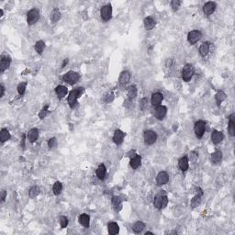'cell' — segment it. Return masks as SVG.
I'll return each mask as SVG.
<instances>
[{
    "instance_id": "6da1fadb",
    "label": "cell",
    "mask_w": 235,
    "mask_h": 235,
    "mask_svg": "<svg viewBox=\"0 0 235 235\" xmlns=\"http://www.w3.org/2000/svg\"><path fill=\"white\" fill-rule=\"evenodd\" d=\"M84 93V88L83 87H77L74 90H72L69 94V97H68V103H69V106L71 108H74V106L75 105L78 97H81V95Z\"/></svg>"
},
{
    "instance_id": "7a4b0ae2",
    "label": "cell",
    "mask_w": 235,
    "mask_h": 235,
    "mask_svg": "<svg viewBox=\"0 0 235 235\" xmlns=\"http://www.w3.org/2000/svg\"><path fill=\"white\" fill-rule=\"evenodd\" d=\"M80 78V75L78 73L74 72V71H70L68 73H66L63 76V80L66 83H68L69 85H74L75 84Z\"/></svg>"
},
{
    "instance_id": "3957f363",
    "label": "cell",
    "mask_w": 235,
    "mask_h": 235,
    "mask_svg": "<svg viewBox=\"0 0 235 235\" xmlns=\"http://www.w3.org/2000/svg\"><path fill=\"white\" fill-rule=\"evenodd\" d=\"M40 18V13L36 8H33L29 10L27 14V21L28 25H33L35 24Z\"/></svg>"
},
{
    "instance_id": "277c9868",
    "label": "cell",
    "mask_w": 235,
    "mask_h": 235,
    "mask_svg": "<svg viewBox=\"0 0 235 235\" xmlns=\"http://www.w3.org/2000/svg\"><path fill=\"white\" fill-rule=\"evenodd\" d=\"M167 203H168V199L166 196H157L155 197L154 200V205L158 210L165 208L167 206Z\"/></svg>"
},
{
    "instance_id": "5b68a950",
    "label": "cell",
    "mask_w": 235,
    "mask_h": 235,
    "mask_svg": "<svg viewBox=\"0 0 235 235\" xmlns=\"http://www.w3.org/2000/svg\"><path fill=\"white\" fill-rule=\"evenodd\" d=\"M205 130H206V123H205L204 121L199 120V121H198V122L195 124L194 131H195L196 136H197L199 139H201V138H202V136L204 135Z\"/></svg>"
},
{
    "instance_id": "8992f818",
    "label": "cell",
    "mask_w": 235,
    "mask_h": 235,
    "mask_svg": "<svg viewBox=\"0 0 235 235\" xmlns=\"http://www.w3.org/2000/svg\"><path fill=\"white\" fill-rule=\"evenodd\" d=\"M193 74H194V70H193L192 65L187 64V65L183 68V71H182V78L184 79V81L188 82V81L192 78Z\"/></svg>"
},
{
    "instance_id": "52a82bcc",
    "label": "cell",
    "mask_w": 235,
    "mask_h": 235,
    "mask_svg": "<svg viewBox=\"0 0 235 235\" xmlns=\"http://www.w3.org/2000/svg\"><path fill=\"white\" fill-rule=\"evenodd\" d=\"M143 137H144V142H145V143L148 144V145L154 144V143L156 142V139H157L156 133H155L154 131H146L144 132Z\"/></svg>"
},
{
    "instance_id": "ba28073f",
    "label": "cell",
    "mask_w": 235,
    "mask_h": 235,
    "mask_svg": "<svg viewBox=\"0 0 235 235\" xmlns=\"http://www.w3.org/2000/svg\"><path fill=\"white\" fill-rule=\"evenodd\" d=\"M202 37V34L199 30H192L188 33V40L190 44H195L197 43Z\"/></svg>"
},
{
    "instance_id": "9c48e42d",
    "label": "cell",
    "mask_w": 235,
    "mask_h": 235,
    "mask_svg": "<svg viewBox=\"0 0 235 235\" xmlns=\"http://www.w3.org/2000/svg\"><path fill=\"white\" fill-rule=\"evenodd\" d=\"M100 14H101V17L105 20L108 21L110 19L111 15H112V7L110 5H107L102 6L101 10H100Z\"/></svg>"
},
{
    "instance_id": "30bf717a",
    "label": "cell",
    "mask_w": 235,
    "mask_h": 235,
    "mask_svg": "<svg viewBox=\"0 0 235 235\" xmlns=\"http://www.w3.org/2000/svg\"><path fill=\"white\" fill-rule=\"evenodd\" d=\"M167 112V108L165 106H157L154 111V115L157 119H164V118L165 117Z\"/></svg>"
},
{
    "instance_id": "8fae6325",
    "label": "cell",
    "mask_w": 235,
    "mask_h": 235,
    "mask_svg": "<svg viewBox=\"0 0 235 235\" xmlns=\"http://www.w3.org/2000/svg\"><path fill=\"white\" fill-rule=\"evenodd\" d=\"M169 180V176L166 172L165 171H162L160 172L157 176H156V183L159 185V186H162V185H165L168 182Z\"/></svg>"
},
{
    "instance_id": "7c38bea8",
    "label": "cell",
    "mask_w": 235,
    "mask_h": 235,
    "mask_svg": "<svg viewBox=\"0 0 235 235\" xmlns=\"http://www.w3.org/2000/svg\"><path fill=\"white\" fill-rule=\"evenodd\" d=\"M124 137H125V133L120 131V130H117L114 133V136H113V141L116 144H121L123 142V140H124Z\"/></svg>"
},
{
    "instance_id": "4fadbf2b",
    "label": "cell",
    "mask_w": 235,
    "mask_h": 235,
    "mask_svg": "<svg viewBox=\"0 0 235 235\" xmlns=\"http://www.w3.org/2000/svg\"><path fill=\"white\" fill-rule=\"evenodd\" d=\"M216 9V4L214 2H208L204 5L203 6V10H204V13L207 15V16H210L211 15Z\"/></svg>"
},
{
    "instance_id": "5bb4252c",
    "label": "cell",
    "mask_w": 235,
    "mask_h": 235,
    "mask_svg": "<svg viewBox=\"0 0 235 235\" xmlns=\"http://www.w3.org/2000/svg\"><path fill=\"white\" fill-rule=\"evenodd\" d=\"M223 133L222 131H214L211 134V141L213 143L215 144H218L220 143L222 140H223Z\"/></svg>"
},
{
    "instance_id": "9a60e30c",
    "label": "cell",
    "mask_w": 235,
    "mask_h": 235,
    "mask_svg": "<svg viewBox=\"0 0 235 235\" xmlns=\"http://www.w3.org/2000/svg\"><path fill=\"white\" fill-rule=\"evenodd\" d=\"M130 79H131V74H130V72H128V71H123V72L120 74V75H119V81L120 85H126V84L129 83Z\"/></svg>"
},
{
    "instance_id": "2e32d148",
    "label": "cell",
    "mask_w": 235,
    "mask_h": 235,
    "mask_svg": "<svg viewBox=\"0 0 235 235\" xmlns=\"http://www.w3.org/2000/svg\"><path fill=\"white\" fill-rule=\"evenodd\" d=\"M164 99V97L161 93H154L152 96V104L154 106H159Z\"/></svg>"
},
{
    "instance_id": "e0dca14e",
    "label": "cell",
    "mask_w": 235,
    "mask_h": 235,
    "mask_svg": "<svg viewBox=\"0 0 235 235\" xmlns=\"http://www.w3.org/2000/svg\"><path fill=\"white\" fill-rule=\"evenodd\" d=\"M144 27L147 30H151L153 29L154 27H155V20L151 17H148L144 19Z\"/></svg>"
},
{
    "instance_id": "ac0fdd59",
    "label": "cell",
    "mask_w": 235,
    "mask_h": 235,
    "mask_svg": "<svg viewBox=\"0 0 235 235\" xmlns=\"http://www.w3.org/2000/svg\"><path fill=\"white\" fill-rule=\"evenodd\" d=\"M141 162H142V157L140 155H135L133 158L131 159L130 165L132 169H137L141 165Z\"/></svg>"
},
{
    "instance_id": "d6986e66",
    "label": "cell",
    "mask_w": 235,
    "mask_h": 235,
    "mask_svg": "<svg viewBox=\"0 0 235 235\" xmlns=\"http://www.w3.org/2000/svg\"><path fill=\"white\" fill-rule=\"evenodd\" d=\"M178 165H179V168H180L183 172H186V171L188 169V166H189L188 157H186V156L182 157V158L179 160V162H178Z\"/></svg>"
},
{
    "instance_id": "ffe728a7",
    "label": "cell",
    "mask_w": 235,
    "mask_h": 235,
    "mask_svg": "<svg viewBox=\"0 0 235 235\" xmlns=\"http://www.w3.org/2000/svg\"><path fill=\"white\" fill-rule=\"evenodd\" d=\"M79 223L81 225H83L85 228H88L89 227V222H90V218L88 215L86 214H82L79 216Z\"/></svg>"
},
{
    "instance_id": "44dd1931",
    "label": "cell",
    "mask_w": 235,
    "mask_h": 235,
    "mask_svg": "<svg viewBox=\"0 0 235 235\" xmlns=\"http://www.w3.org/2000/svg\"><path fill=\"white\" fill-rule=\"evenodd\" d=\"M38 136H39V131L37 129H31L28 132V139L31 142H34L38 139Z\"/></svg>"
},
{
    "instance_id": "7402d4cb",
    "label": "cell",
    "mask_w": 235,
    "mask_h": 235,
    "mask_svg": "<svg viewBox=\"0 0 235 235\" xmlns=\"http://www.w3.org/2000/svg\"><path fill=\"white\" fill-rule=\"evenodd\" d=\"M55 92H56L57 96H58L60 98H63V97H64L66 96L68 90H67V88H66L65 86H63V85H58V86L55 88Z\"/></svg>"
},
{
    "instance_id": "603a6c76",
    "label": "cell",
    "mask_w": 235,
    "mask_h": 235,
    "mask_svg": "<svg viewBox=\"0 0 235 235\" xmlns=\"http://www.w3.org/2000/svg\"><path fill=\"white\" fill-rule=\"evenodd\" d=\"M106 174H107L106 166H105L103 164H101V165L98 166L97 170V177H98L99 179H104L105 176H106Z\"/></svg>"
},
{
    "instance_id": "cb8c5ba5",
    "label": "cell",
    "mask_w": 235,
    "mask_h": 235,
    "mask_svg": "<svg viewBox=\"0 0 235 235\" xmlns=\"http://www.w3.org/2000/svg\"><path fill=\"white\" fill-rule=\"evenodd\" d=\"M9 65H10V59L2 57L1 63H0V72L3 73L4 71H6L9 67Z\"/></svg>"
},
{
    "instance_id": "d4e9b609",
    "label": "cell",
    "mask_w": 235,
    "mask_h": 235,
    "mask_svg": "<svg viewBox=\"0 0 235 235\" xmlns=\"http://www.w3.org/2000/svg\"><path fill=\"white\" fill-rule=\"evenodd\" d=\"M108 233L111 235L117 234L119 231V227L117 223L115 222H110L108 223Z\"/></svg>"
},
{
    "instance_id": "484cf974",
    "label": "cell",
    "mask_w": 235,
    "mask_h": 235,
    "mask_svg": "<svg viewBox=\"0 0 235 235\" xmlns=\"http://www.w3.org/2000/svg\"><path fill=\"white\" fill-rule=\"evenodd\" d=\"M210 51V43L209 42H203L199 48V53L201 56L205 57Z\"/></svg>"
},
{
    "instance_id": "4316f807",
    "label": "cell",
    "mask_w": 235,
    "mask_h": 235,
    "mask_svg": "<svg viewBox=\"0 0 235 235\" xmlns=\"http://www.w3.org/2000/svg\"><path fill=\"white\" fill-rule=\"evenodd\" d=\"M228 131L230 132V134L232 136L235 135V121H234V114H233L230 117V121H229V127H228Z\"/></svg>"
},
{
    "instance_id": "83f0119b",
    "label": "cell",
    "mask_w": 235,
    "mask_h": 235,
    "mask_svg": "<svg viewBox=\"0 0 235 235\" xmlns=\"http://www.w3.org/2000/svg\"><path fill=\"white\" fill-rule=\"evenodd\" d=\"M222 159V153L220 151H217L212 154L211 155V161L213 164H219Z\"/></svg>"
},
{
    "instance_id": "f1b7e54d",
    "label": "cell",
    "mask_w": 235,
    "mask_h": 235,
    "mask_svg": "<svg viewBox=\"0 0 235 235\" xmlns=\"http://www.w3.org/2000/svg\"><path fill=\"white\" fill-rule=\"evenodd\" d=\"M60 17H61V13H60L59 9H57V8L53 9V11L51 12V22H52V23L57 22V21L60 19Z\"/></svg>"
},
{
    "instance_id": "f546056e",
    "label": "cell",
    "mask_w": 235,
    "mask_h": 235,
    "mask_svg": "<svg viewBox=\"0 0 235 235\" xmlns=\"http://www.w3.org/2000/svg\"><path fill=\"white\" fill-rule=\"evenodd\" d=\"M9 139H10V133H9V131H8L7 130H6V129L1 130V132H0V140H1V142H6V141L9 140Z\"/></svg>"
},
{
    "instance_id": "4dcf8cb0",
    "label": "cell",
    "mask_w": 235,
    "mask_h": 235,
    "mask_svg": "<svg viewBox=\"0 0 235 235\" xmlns=\"http://www.w3.org/2000/svg\"><path fill=\"white\" fill-rule=\"evenodd\" d=\"M227 97V95L223 92V91H220L216 94L215 96V99H216V102L218 103V105H220L225 98Z\"/></svg>"
},
{
    "instance_id": "1f68e13d",
    "label": "cell",
    "mask_w": 235,
    "mask_h": 235,
    "mask_svg": "<svg viewBox=\"0 0 235 235\" xmlns=\"http://www.w3.org/2000/svg\"><path fill=\"white\" fill-rule=\"evenodd\" d=\"M201 197H202V192H200V194L196 195V196L192 199V200H191V206H192L193 208L199 206V204L200 201H201Z\"/></svg>"
},
{
    "instance_id": "d6a6232c",
    "label": "cell",
    "mask_w": 235,
    "mask_h": 235,
    "mask_svg": "<svg viewBox=\"0 0 235 235\" xmlns=\"http://www.w3.org/2000/svg\"><path fill=\"white\" fill-rule=\"evenodd\" d=\"M45 47V43L42 41V40H39L36 42L35 44V51L39 53V54H41L42 51H43V49Z\"/></svg>"
},
{
    "instance_id": "836d02e7",
    "label": "cell",
    "mask_w": 235,
    "mask_h": 235,
    "mask_svg": "<svg viewBox=\"0 0 235 235\" xmlns=\"http://www.w3.org/2000/svg\"><path fill=\"white\" fill-rule=\"evenodd\" d=\"M62 189H63V185H62V183H61V182H58V181L55 182L54 185H53V187H52V191H53L54 195H59V194L61 193Z\"/></svg>"
},
{
    "instance_id": "e575fe53",
    "label": "cell",
    "mask_w": 235,
    "mask_h": 235,
    "mask_svg": "<svg viewBox=\"0 0 235 235\" xmlns=\"http://www.w3.org/2000/svg\"><path fill=\"white\" fill-rule=\"evenodd\" d=\"M39 194H40V188L38 187H33L29 189L28 196L30 199H35Z\"/></svg>"
},
{
    "instance_id": "d590c367",
    "label": "cell",
    "mask_w": 235,
    "mask_h": 235,
    "mask_svg": "<svg viewBox=\"0 0 235 235\" xmlns=\"http://www.w3.org/2000/svg\"><path fill=\"white\" fill-rule=\"evenodd\" d=\"M144 227H145V225H144V223L143 222H136L134 225H133V231L135 232V233H141L143 229H144Z\"/></svg>"
},
{
    "instance_id": "8d00e7d4",
    "label": "cell",
    "mask_w": 235,
    "mask_h": 235,
    "mask_svg": "<svg viewBox=\"0 0 235 235\" xmlns=\"http://www.w3.org/2000/svg\"><path fill=\"white\" fill-rule=\"evenodd\" d=\"M128 96L130 98H134L137 96V87L135 85H131L128 88Z\"/></svg>"
},
{
    "instance_id": "74e56055",
    "label": "cell",
    "mask_w": 235,
    "mask_h": 235,
    "mask_svg": "<svg viewBox=\"0 0 235 235\" xmlns=\"http://www.w3.org/2000/svg\"><path fill=\"white\" fill-rule=\"evenodd\" d=\"M112 203L116 210H119L121 208V200L119 197H114L112 199Z\"/></svg>"
},
{
    "instance_id": "f35d334b",
    "label": "cell",
    "mask_w": 235,
    "mask_h": 235,
    "mask_svg": "<svg viewBox=\"0 0 235 235\" xmlns=\"http://www.w3.org/2000/svg\"><path fill=\"white\" fill-rule=\"evenodd\" d=\"M26 90V83H20L18 85H17V92L20 94V95H23L24 92Z\"/></svg>"
},
{
    "instance_id": "ab89813d",
    "label": "cell",
    "mask_w": 235,
    "mask_h": 235,
    "mask_svg": "<svg viewBox=\"0 0 235 235\" xmlns=\"http://www.w3.org/2000/svg\"><path fill=\"white\" fill-rule=\"evenodd\" d=\"M60 224H61V227L62 228H66L67 225H68V219L64 216L61 217L60 219Z\"/></svg>"
},
{
    "instance_id": "60d3db41",
    "label": "cell",
    "mask_w": 235,
    "mask_h": 235,
    "mask_svg": "<svg viewBox=\"0 0 235 235\" xmlns=\"http://www.w3.org/2000/svg\"><path fill=\"white\" fill-rule=\"evenodd\" d=\"M48 145H49V147L51 149L56 147L57 146V140H56V138H51L49 140V142H48Z\"/></svg>"
},
{
    "instance_id": "b9f144b4",
    "label": "cell",
    "mask_w": 235,
    "mask_h": 235,
    "mask_svg": "<svg viewBox=\"0 0 235 235\" xmlns=\"http://www.w3.org/2000/svg\"><path fill=\"white\" fill-rule=\"evenodd\" d=\"M47 113H48V106H46L45 108H43L40 110V112L39 113V117H40V119H44V118L46 117Z\"/></svg>"
},
{
    "instance_id": "7bdbcfd3",
    "label": "cell",
    "mask_w": 235,
    "mask_h": 235,
    "mask_svg": "<svg viewBox=\"0 0 235 235\" xmlns=\"http://www.w3.org/2000/svg\"><path fill=\"white\" fill-rule=\"evenodd\" d=\"M180 5H181V1H179V0H173V1L171 2V6H172L175 10H176V9L179 7Z\"/></svg>"
},
{
    "instance_id": "ee69618b",
    "label": "cell",
    "mask_w": 235,
    "mask_h": 235,
    "mask_svg": "<svg viewBox=\"0 0 235 235\" xmlns=\"http://www.w3.org/2000/svg\"><path fill=\"white\" fill-rule=\"evenodd\" d=\"M147 105H148V99L147 98H142L141 100V104H140L141 108L142 109H145L147 108Z\"/></svg>"
},
{
    "instance_id": "f6af8a7d",
    "label": "cell",
    "mask_w": 235,
    "mask_h": 235,
    "mask_svg": "<svg viewBox=\"0 0 235 235\" xmlns=\"http://www.w3.org/2000/svg\"><path fill=\"white\" fill-rule=\"evenodd\" d=\"M5 199H6V191H5V190H2V191H1V199H2V201H4Z\"/></svg>"
},
{
    "instance_id": "bcb514c9",
    "label": "cell",
    "mask_w": 235,
    "mask_h": 235,
    "mask_svg": "<svg viewBox=\"0 0 235 235\" xmlns=\"http://www.w3.org/2000/svg\"><path fill=\"white\" fill-rule=\"evenodd\" d=\"M4 92H5V88H4V86H3V85H1V95H0V97H1L4 96Z\"/></svg>"
},
{
    "instance_id": "7dc6e473",
    "label": "cell",
    "mask_w": 235,
    "mask_h": 235,
    "mask_svg": "<svg viewBox=\"0 0 235 235\" xmlns=\"http://www.w3.org/2000/svg\"><path fill=\"white\" fill-rule=\"evenodd\" d=\"M67 63H68V59H65V60L63 61V64H62V67H64V66H65V64H67Z\"/></svg>"
},
{
    "instance_id": "c3c4849f",
    "label": "cell",
    "mask_w": 235,
    "mask_h": 235,
    "mask_svg": "<svg viewBox=\"0 0 235 235\" xmlns=\"http://www.w3.org/2000/svg\"><path fill=\"white\" fill-rule=\"evenodd\" d=\"M145 234H146V235H147V234H154V233H151V232H147V233H146Z\"/></svg>"
}]
</instances>
